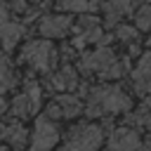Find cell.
Masks as SVG:
<instances>
[{
	"label": "cell",
	"instance_id": "24",
	"mask_svg": "<svg viewBox=\"0 0 151 151\" xmlns=\"http://www.w3.org/2000/svg\"><path fill=\"white\" fill-rule=\"evenodd\" d=\"M149 45H151V40H149Z\"/></svg>",
	"mask_w": 151,
	"mask_h": 151
},
{
	"label": "cell",
	"instance_id": "1",
	"mask_svg": "<svg viewBox=\"0 0 151 151\" xmlns=\"http://www.w3.org/2000/svg\"><path fill=\"white\" fill-rule=\"evenodd\" d=\"M132 101L130 97L120 90V87H97L90 94V106L87 113L90 116H101V113H125L130 111Z\"/></svg>",
	"mask_w": 151,
	"mask_h": 151
},
{
	"label": "cell",
	"instance_id": "4",
	"mask_svg": "<svg viewBox=\"0 0 151 151\" xmlns=\"http://www.w3.org/2000/svg\"><path fill=\"white\" fill-rule=\"evenodd\" d=\"M59 142V130L52 123V118L42 116L35 120L33 134H31V151H52Z\"/></svg>",
	"mask_w": 151,
	"mask_h": 151
},
{
	"label": "cell",
	"instance_id": "20",
	"mask_svg": "<svg viewBox=\"0 0 151 151\" xmlns=\"http://www.w3.org/2000/svg\"><path fill=\"white\" fill-rule=\"evenodd\" d=\"M137 151H151V137H149V139H146V144H144L142 149H137Z\"/></svg>",
	"mask_w": 151,
	"mask_h": 151
},
{
	"label": "cell",
	"instance_id": "23",
	"mask_svg": "<svg viewBox=\"0 0 151 151\" xmlns=\"http://www.w3.org/2000/svg\"><path fill=\"white\" fill-rule=\"evenodd\" d=\"M2 2H5V0H0V9H2Z\"/></svg>",
	"mask_w": 151,
	"mask_h": 151
},
{
	"label": "cell",
	"instance_id": "21",
	"mask_svg": "<svg viewBox=\"0 0 151 151\" xmlns=\"http://www.w3.org/2000/svg\"><path fill=\"white\" fill-rule=\"evenodd\" d=\"M5 109H7V101H5V99H2V94H0V116L5 113Z\"/></svg>",
	"mask_w": 151,
	"mask_h": 151
},
{
	"label": "cell",
	"instance_id": "18",
	"mask_svg": "<svg viewBox=\"0 0 151 151\" xmlns=\"http://www.w3.org/2000/svg\"><path fill=\"white\" fill-rule=\"evenodd\" d=\"M118 35H120V40H132L137 35V31L130 26H118Z\"/></svg>",
	"mask_w": 151,
	"mask_h": 151
},
{
	"label": "cell",
	"instance_id": "15",
	"mask_svg": "<svg viewBox=\"0 0 151 151\" xmlns=\"http://www.w3.org/2000/svg\"><path fill=\"white\" fill-rule=\"evenodd\" d=\"M0 85L2 87H12L14 85V73H12V64L5 54H0Z\"/></svg>",
	"mask_w": 151,
	"mask_h": 151
},
{
	"label": "cell",
	"instance_id": "11",
	"mask_svg": "<svg viewBox=\"0 0 151 151\" xmlns=\"http://www.w3.org/2000/svg\"><path fill=\"white\" fill-rule=\"evenodd\" d=\"M50 83H52L54 90H73L78 85V76H76V71L71 66H64L59 73H54L50 78Z\"/></svg>",
	"mask_w": 151,
	"mask_h": 151
},
{
	"label": "cell",
	"instance_id": "19",
	"mask_svg": "<svg viewBox=\"0 0 151 151\" xmlns=\"http://www.w3.org/2000/svg\"><path fill=\"white\" fill-rule=\"evenodd\" d=\"M12 9H14V12H24V9H26V2H24V0H12Z\"/></svg>",
	"mask_w": 151,
	"mask_h": 151
},
{
	"label": "cell",
	"instance_id": "10",
	"mask_svg": "<svg viewBox=\"0 0 151 151\" xmlns=\"http://www.w3.org/2000/svg\"><path fill=\"white\" fill-rule=\"evenodd\" d=\"M132 78H134V87L139 92H151V54L142 57V61L134 68Z\"/></svg>",
	"mask_w": 151,
	"mask_h": 151
},
{
	"label": "cell",
	"instance_id": "8",
	"mask_svg": "<svg viewBox=\"0 0 151 151\" xmlns=\"http://www.w3.org/2000/svg\"><path fill=\"white\" fill-rule=\"evenodd\" d=\"M0 137H2L12 149H24V146L28 144V130H26L21 123H9V125H5L2 132H0Z\"/></svg>",
	"mask_w": 151,
	"mask_h": 151
},
{
	"label": "cell",
	"instance_id": "13",
	"mask_svg": "<svg viewBox=\"0 0 151 151\" xmlns=\"http://www.w3.org/2000/svg\"><path fill=\"white\" fill-rule=\"evenodd\" d=\"M33 111H38L35 109V104H33V99L24 92V94H17L14 99H12V113L17 116V118H28V116H33Z\"/></svg>",
	"mask_w": 151,
	"mask_h": 151
},
{
	"label": "cell",
	"instance_id": "17",
	"mask_svg": "<svg viewBox=\"0 0 151 151\" xmlns=\"http://www.w3.org/2000/svg\"><path fill=\"white\" fill-rule=\"evenodd\" d=\"M26 94L33 99V104H35V109H40V101H42V90H40V85L38 83H26Z\"/></svg>",
	"mask_w": 151,
	"mask_h": 151
},
{
	"label": "cell",
	"instance_id": "16",
	"mask_svg": "<svg viewBox=\"0 0 151 151\" xmlns=\"http://www.w3.org/2000/svg\"><path fill=\"white\" fill-rule=\"evenodd\" d=\"M137 26L142 31H151V5H144L137 12Z\"/></svg>",
	"mask_w": 151,
	"mask_h": 151
},
{
	"label": "cell",
	"instance_id": "22",
	"mask_svg": "<svg viewBox=\"0 0 151 151\" xmlns=\"http://www.w3.org/2000/svg\"><path fill=\"white\" fill-rule=\"evenodd\" d=\"M144 106H146V111H151V94L146 97V101H144Z\"/></svg>",
	"mask_w": 151,
	"mask_h": 151
},
{
	"label": "cell",
	"instance_id": "3",
	"mask_svg": "<svg viewBox=\"0 0 151 151\" xmlns=\"http://www.w3.org/2000/svg\"><path fill=\"white\" fill-rule=\"evenodd\" d=\"M104 142V130L99 125H80L71 130L64 151H97Z\"/></svg>",
	"mask_w": 151,
	"mask_h": 151
},
{
	"label": "cell",
	"instance_id": "12",
	"mask_svg": "<svg viewBox=\"0 0 151 151\" xmlns=\"http://www.w3.org/2000/svg\"><path fill=\"white\" fill-rule=\"evenodd\" d=\"M57 106L61 109L64 118H73V116H78L83 111V104H80V99L76 94H59L57 97Z\"/></svg>",
	"mask_w": 151,
	"mask_h": 151
},
{
	"label": "cell",
	"instance_id": "7",
	"mask_svg": "<svg viewBox=\"0 0 151 151\" xmlns=\"http://www.w3.org/2000/svg\"><path fill=\"white\" fill-rule=\"evenodd\" d=\"M71 28V19H66V17H59V14H52V17H45L42 21H40V26H38V31H40V35L42 38H61V35H66V31Z\"/></svg>",
	"mask_w": 151,
	"mask_h": 151
},
{
	"label": "cell",
	"instance_id": "14",
	"mask_svg": "<svg viewBox=\"0 0 151 151\" xmlns=\"http://www.w3.org/2000/svg\"><path fill=\"white\" fill-rule=\"evenodd\" d=\"M59 7L66 12H85V9H94L97 2L94 0H59Z\"/></svg>",
	"mask_w": 151,
	"mask_h": 151
},
{
	"label": "cell",
	"instance_id": "5",
	"mask_svg": "<svg viewBox=\"0 0 151 151\" xmlns=\"http://www.w3.org/2000/svg\"><path fill=\"white\" fill-rule=\"evenodd\" d=\"M113 64H116L113 52H111L109 47H99V50H94L92 54H85V57H83L80 68H83V71H97V73L104 76Z\"/></svg>",
	"mask_w": 151,
	"mask_h": 151
},
{
	"label": "cell",
	"instance_id": "9",
	"mask_svg": "<svg viewBox=\"0 0 151 151\" xmlns=\"http://www.w3.org/2000/svg\"><path fill=\"white\" fill-rule=\"evenodd\" d=\"M21 35H24V26L19 21H9V19L0 21V42L5 50H12L21 40Z\"/></svg>",
	"mask_w": 151,
	"mask_h": 151
},
{
	"label": "cell",
	"instance_id": "6",
	"mask_svg": "<svg viewBox=\"0 0 151 151\" xmlns=\"http://www.w3.org/2000/svg\"><path fill=\"white\" fill-rule=\"evenodd\" d=\"M109 149L111 151H137L139 149V134L132 127H118L109 137Z\"/></svg>",
	"mask_w": 151,
	"mask_h": 151
},
{
	"label": "cell",
	"instance_id": "2",
	"mask_svg": "<svg viewBox=\"0 0 151 151\" xmlns=\"http://www.w3.org/2000/svg\"><path fill=\"white\" fill-rule=\"evenodd\" d=\"M21 57L35 71H52V66L57 61V50L52 47V42L47 38H42V40H31L21 50Z\"/></svg>",
	"mask_w": 151,
	"mask_h": 151
}]
</instances>
